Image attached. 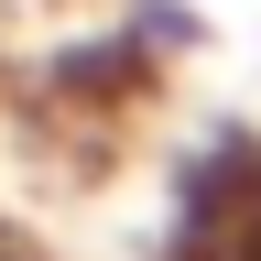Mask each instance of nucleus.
<instances>
[{
  "mask_svg": "<svg viewBox=\"0 0 261 261\" xmlns=\"http://www.w3.org/2000/svg\"><path fill=\"white\" fill-rule=\"evenodd\" d=\"M0 261H44V250H33V240H11V228H0Z\"/></svg>",
  "mask_w": 261,
  "mask_h": 261,
  "instance_id": "nucleus-1",
  "label": "nucleus"
}]
</instances>
